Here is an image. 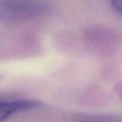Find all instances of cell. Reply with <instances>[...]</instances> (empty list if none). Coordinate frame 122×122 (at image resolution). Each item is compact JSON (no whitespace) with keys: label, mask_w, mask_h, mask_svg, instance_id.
Segmentation results:
<instances>
[{"label":"cell","mask_w":122,"mask_h":122,"mask_svg":"<svg viewBox=\"0 0 122 122\" xmlns=\"http://www.w3.org/2000/svg\"><path fill=\"white\" fill-rule=\"evenodd\" d=\"M48 11L43 0H1L0 18L11 21H25L36 18Z\"/></svg>","instance_id":"obj_1"},{"label":"cell","mask_w":122,"mask_h":122,"mask_svg":"<svg viewBox=\"0 0 122 122\" xmlns=\"http://www.w3.org/2000/svg\"><path fill=\"white\" fill-rule=\"evenodd\" d=\"M40 106L41 104L39 102L32 100H0V122L6 120L13 114L33 109L35 110Z\"/></svg>","instance_id":"obj_2"},{"label":"cell","mask_w":122,"mask_h":122,"mask_svg":"<svg viewBox=\"0 0 122 122\" xmlns=\"http://www.w3.org/2000/svg\"><path fill=\"white\" fill-rule=\"evenodd\" d=\"M111 4L117 11L122 13V0H111Z\"/></svg>","instance_id":"obj_3"}]
</instances>
